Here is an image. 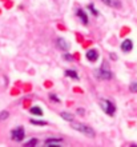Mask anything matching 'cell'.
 <instances>
[{"instance_id":"6da1fadb","label":"cell","mask_w":137,"mask_h":147,"mask_svg":"<svg viewBox=\"0 0 137 147\" xmlns=\"http://www.w3.org/2000/svg\"><path fill=\"white\" fill-rule=\"evenodd\" d=\"M72 128L76 130V131H79V132H81V134H84V135L89 136V138H95V135H96L95 130L92 127H89V126H87V124H84V123H73Z\"/></svg>"},{"instance_id":"7a4b0ae2","label":"cell","mask_w":137,"mask_h":147,"mask_svg":"<svg viewBox=\"0 0 137 147\" xmlns=\"http://www.w3.org/2000/svg\"><path fill=\"white\" fill-rule=\"evenodd\" d=\"M100 107H101L103 111L109 116H113L114 112H116V106H114L110 100H108V99H101V100H100Z\"/></svg>"},{"instance_id":"3957f363","label":"cell","mask_w":137,"mask_h":147,"mask_svg":"<svg viewBox=\"0 0 137 147\" xmlns=\"http://www.w3.org/2000/svg\"><path fill=\"white\" fill-rule=\"evenodd\" d=\"M96 76L100 78V79H105V80H108V79H110L112 78V72L109 71V68H107V64L104 63L103 67L100 68V70H96Z\"/></svg>"},{"instance_id":"277c9868","label":"cell","mask_w":137,"mask_h":147,"mask_svg":"<svg viewBox=\"0 0 137 147\" xmlns=\"http://www.w3.org/2000/svg\"><path fill=\"white\" fill-rule=\"evenodd\" d=\"M24 136H25V131H24L23 127H17L11 131V138L16 142H21L24 139Z\"/></svg>"},{"instance_id":"5b68a950","label":"cell","mask_w":137,"mask_h":147,"mask_svg":"<svg viewBox=\"0 0 137 147\" xmlns=\"http://www.w3.org/2000/svg\"><path fill=\"white\" fill-rule=\"evenodd\" d=\"M56 44H57V47H59V48H60V50H63V51H65V52H67V51H69V43L67 42V40H65V39H63V38H59L56 40Z\"/></svg>"},{"instance_id":"8992f818","label":"cell","mask_w":137,"mask_h":147,"mask_svg":"<svg viewBox=\"0 0 137 147\" xmlns=\"http://www.w3.org/2000/svg\"><path fill=\"white\" fill-rule=\"evenodd\" d=\"M132 48H133V42L130 39H125L121 43V51H124V52H130Z\"/></svg>"},{"instance_id":"52a82bcc","label":"cell","mask_w":137,"mask_h":147,"mask_svg":"<svg viewBox=\"0 0 137 147\" xmlns=\"http://www.w3.org/2000/svg\"><path fill=\"white\" fill-rule=\"evenodd\" d=\"M85 56H87V59L89 62H96L97 58H99V52H97V50H89L87 51Z\"/></svg>"},{"instance_id":"ba28073f","label":"cell","mask_w":137,"mask_h":147,"mask_svg":"<svg viewBox=\"0 0 137 147\" xmlns=\"http://www.w3.org/2000/svg\"><path fill=\"white\" fill-rule=\"evenodd\" d=\"M61 142H63V139H61V138H49V139L45 140V144H47V146H55V147H56L57 144H60Z\"/></svg>"},{"instance_id":"9c48e42d","label":"cell","mask_w":137,"mask_h":147,"mask_svg":"<svg viewBox=\"0 0 137 147\" xmlns=\"http://www.w3.org/2000/svg\"><path fill=\"white\" fill-rule=\"evenodd\" d=\"M76 15L80 18V20H81V23L83 24H88V16H87V13L84 12V9H77Z\"/></svg>"},{"instance_id":"30bf717a","label":"cell","mask_w":137,"mask_h":147,"mask_svg":"<svg viewBox=\"0 0 137 147\" xmlns=\"http://www.w3.org/2000/svg\"><path fill=\"white\" fill-rule=\"evenodd\" d=\"M61 118L64 120H68V122H73V119H75V116L72 115V114H69V112H61L60 114Z\"/></svg>"},{"instance_id":"8fae6325","label":"cell","mask_w":137,"mask_h":147,"mask_svg":"<svg viewBox=\"0 0 137 147\" xmlns=\"http://www.w3.org/2000/svg\"><path fill=\"white\" fill-rule=\"evenodd\" d=\"M65 75L69 78H73V79H79V75L76 74V71H73V70H65Z\"/></svg>"},{"instance_id":"7c38bea8","label":"cell","mask_w":137,"mask_h":147,"mask_svg":"<svg viewBox=\"0 0 137 147\" xmlns=\"http://www.w3.org/2000/svg\"><path fill=\"white\" fill-rule=\"evenodd\" d=\"M31 114H33V115H37V116H41L43 115V111L40 107H32V109L29 110Z\"/></svg>"},{"instance_id":"4fadbf2b","label":"cell","mask_w":137,"mask_h":147,"mask_svg":"<svg viewBox=\"0 0 137 147\" xmlns=\"http://www.w3.org/2000/svg\"><path fill=\"white\" fill-rule=\"evenodd\" d=\"M32 124H35V126H45V122H43V120H36V119H31L29 120Z\"/></svg>"},{"instance_id":"5bb4252c","label":"cell","mask_w":137,"mask_h":147,"mask_svg":"<svg viewBox=\"0 0 137 147\" xmlns=\"http://www.w3.org/2000/svg\"><path fill=\"white\" fill-rule=\"evenodd\" d=\"M88 9H89V11L92 12V13H93V15L95 16H97L99 15V11H97V9H96L95 8V5H93V4H89V5H88Z\"/></svg>"},{"instance_id":"9a60e30c","label":"cell","mask_w":137,"mask_h":147,"mask_svg":"<svg viewBox=\"0 0 137 147\" xmlns=\"http://www.w3.org/2000/svg\"><path fill=\"white\" fill-rule=\"evenodd\" d=\"M37 142H39V140H37V139H31V140H28L27 143H25V147H31V146H36V144H37Z\"/></svg>"},{"instance_id":"2e32d148","label":"cell","mask_w":137,"mask_h":147,"mask_svg":"<svg viewBox=\"0 0 137 147\" xmlns=\"http://www.w3.org/2000/svg\"><path fill=\"white\" fill-rule=\"evenodd\" d=\"M8 116H9V112H8V111H1V112H0V120L7 119Z\"/></svg>"},{"instance_id":"e0dca14e","label":"cell","mask_w":137,"mask_h":147,"mask_svg":"<svg viewBox=\"0 0 137 147\" xmlns=\"http://www.w3.org/2000/svg\"><path fill=\"white\" fill-rule=\"evenodd\" d=\"M129 90L132 91V92H137V82H133V83H130Z\"/></svg>"},{"instance_id":"ac0fdd59","label":"cell","mask_w":137,"mask_h":147,"mask_svg":"<svg viewBox=\"0 0 137 147\" xmlns=\"http://www.w3.org/2000/svg\"><path fill=\"white\" fill-rule=\"evenodd\" d=\"M63 59H64V60H68V62H71V60H72V56H71V55L68 54V51H67V52L63 55Z\"/></svg>"},{"instance_id":"d6986e66","label":"cell","mask_w":137,"mask_h":147,"mask_svg":"<svg viewBox=\"0 0 137 147\" xmlns=\"http://www.w3.org/2000/svg\"><path fill=\"white\" fill-rule=\"evenodd\" d=\"M49 99L53 102H57V103H60V99H59L56 95H53V94H49Z\"/></svg>"},{"instance_id":"ffe728a7","label":"cell","mask_w":137,"mask_h":147,"mask_svg":"<svg viewBox=\"0 0 137 147\" xmlns=\"http://www.w3.org/2000/svg\"><path fill=\"white\" fill-rule=\"evenodd\" d=\"M104 4H107V5H114V3L112 1V0H101Z\"/></svg>"},{"instance_id":"44dd1931","label":"cell","mask_w":137,"mask_h":147,"mask_svg":"<svg viewBox=\"0 0 137 147\" xmlns=\"http://www.w3.org/2000/svg\"><path fill=\"white\" fill-rule=\"evenodd\" d=\"M77 112H79V114H84V110L83 109H79V110H77Z\"/></svg>"}]
</instances>
